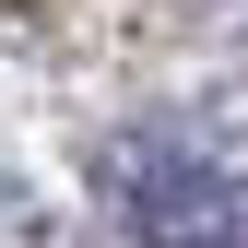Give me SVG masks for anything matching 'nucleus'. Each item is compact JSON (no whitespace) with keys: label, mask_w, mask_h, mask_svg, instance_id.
<instances>
[{"label":"nucleus","mask_w":248,"mask_h":248,"mask_svg":"<svg viewBox=\"0 0 248 248\" xmlns=\"http://www.w3.org/2000/svg\"><path fill=\"white\" fill-rule=\"evenodd\" d=\"M95 189L118 201V225H130L142 248H236V189L201 166V154L177 142H107L95 154Z\"/></svg>","instance_id":"nucleus-1"}]
</instances>
